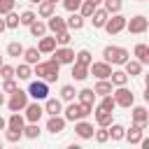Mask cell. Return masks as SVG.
I'll list each match as a JSON object with an SVG mask.
<instances>
[{
  "mask_svg": "<svg viewBox=\"0 0 149 149\" xmlns=\"http://www.w3.org/2000/svg\"><path fill=\"white\" fill-rule=\"evenodd\" d=\"M130 58V51L126 47H116V44H107L102 49V61H107L109 65H123Z\"/></svg>",
  "mask_w": 149,
  "mask_h": 149,
  "instance_id": "cell-1",
  "label": "cell"
},
{
  "mask_svg": "<svg viewBox=\"0 0 149 149\" xmlns=\"http://www.w3.org/2000/svg\"><path fill=\"white\" fill-rule=\"evenodd\" d=\"M91 112H93V107L81 105V102H77V100H70V102H68V107H65L61 114H63V119H65V121H72V123H74V121H79V119H86Z\"/></svg>",
  "mask_w": 149,
  "mask_h": 149,
  "instance_id": "cell-2",
  "label": "cell"
},
{
  "mask_svg": "<svg viewBox=\"0 0 149 149\" xmlns=\"http://www.w3.org/2000/svg\"><path fill=\"white\" fill-rule=\"evenodd\" d=\"M112 95H114L116 107H126V109H130V107L135 105V93H133L128 86H114Z\"/></svg>",
  "mask_w": 149,
  "mask_h": 149,
  "instance_id": "cell-3",
  "label": "cell"
},
{
  "mask_svg": "<svg viewBox=\"0 0 149 149\" xmlns=\"http://www.w3.org/2000/svg\"><path fill=\"white\" fill-rule=\"evenodd\" d=\"M26 93H28V98H33V100H44V98H49V81L35 79V81L28 84Z\"/></svg>",
  "mask_w": 149,
  "mask_h": 149,
  "instance_id": "cell-4",
  "label": "cell"
},
{
  "mask_svg": "<svg viewBox=\"0 0 149 149\" xmlns=\"http://www.w3.org/2000/svg\"><path fill=\"white\" fill-rule=\"evenodd\" d=\"M123 30H128L130 35H142V33L149 30V19L142 16V14H137L133 19H126V28Z\"/></svg>",
  "mask_w": 149,
  "mask_h": 149,
  "instance_id": "cell-5",
  "label": "cell"
},
{
  "mask_svg": "<svg viewBox=\"0 0 149 149\" xmlns=\"http://www.w3.org/2000/svg\"><path fill=\"white\" fill-rule=\"evenodd\" d=\"M28 93L26 91H21V88H16V91H12V95H9V100H5L7 102V107H9V112H23V107L28 105Z\"/></svg>",
  "mask_w": 149,
  "mask_h": 149,
  "instance_id": "cell-6",
  "label": "cell"
},
{
  "mask_svg": "<svg viewBox=\"0 0 149 149\" xmlns=\"http://www.w3.org/2000/svg\"><path fill=\"white\" fill-rule=\"evenodd\" d=\"M109 35H119L123 28H126V16L121 14V12H116V14H109V19L105 21V26H102Z\"/></svg>",
  "mask_w": 149,
  "mask_h": 149,
  "instance_id": "cell-7",
  "label": "cell"
},
{
  "mask_svg": "<svg viewBox=\"0 0 149 149\" xmlns=\"http://www.w3.org/2000/svg\"><path fill=\"white\" fill-rule=\"evenodd\" d=\"M23 116H26V121H30V123H40V119L44 116V107L40 105V100H28V105L23 107Z\"/></svg>",
  "mask_w": 149,
  "mask_h": 149,
  "instance_id": "cell-8",
  "label": "cell"
},
{
  "mask_svg": "<svg viewBox=\"0 0 149 149\" xmlns=\"http://www.w3.org/2000/svg\"><path fill=\"white\" fill-rule=\"evenodd\" d=\"M88 74H93L95 79H109L112 74V65L107 61H93L88 65Z\"/></svg>",
  "mask_w": 149,
  "mask_h": 149,
  "instance_id": "cell-9",
  "label": "cell"
},
{
  "mask_svg": "<svg viewBox=\"0 0 149 149\" xmlns=\"http://www.w3.org/2000/svg\"><path fill=\"white\" fill-rule=\"evenodd\" d=\"M51 56H54L61 65H72V63H74V49H70V44H68V47H56V49L51 51Z\"/></svg>",
  "mask_w": 149,
  "mask_h": 149,
  "instance_id": "cell-10",
  "label": "cell"
},
{
  "mask_svg": "<svg viewBox=\"0 0 149 149\" xmlns=\"http://www.w3.org/2000/svg\"><path fill=\"white\" fill-rule=\"evenodd\" d=\"M93 123H88L86 119H79V121H74V133H77V137L79 140H93Z\"/></svg>",
  "mask_w": 149,
  "mask_h": 149,
  "instance_id": "cell-11",
  "label": "cell"
},
{
  "mask_svg": "<svg viewBox=\"0 0 149 149\" xmlns=\"http://www.w3.org/2000/svg\"><path fill=\"white\" fill-rule=\"evenodd\" d=\"M65 119H63V114H54V116H49L47 119V130L51 133V135H61L63 130H65Z\"/></svg>",
  "mask_w": 149,
  "mask_h": 149,
  "instance_id": "cell-12",
  "label": "cell"
},
{
  "mask_svg": "<svg viewBox=\"0 0 149 149\" xmlns=\"http://www.w3.org/2000/svg\"><path fill=\"white\" fill-rule=\"evenodd\" d=\"M130 116H133V123H137V126H142V128L149 126V112H147L144 105L133 107V109H130Z\"/></svg>",
  "mask_w": 149,
  "mask_h": 149,
  "instance_id": "cell-13",
  "label": "cell"
},
{
  "mask_svg": "<svg viewBox=\"0 0 149 149\" xmlns=\"http://www.w3.org/2000/svg\"><path fill=\"white\" fill-rule=\"evenodd\" d=\"M47 30H51L54 35H58V33L68 30V26H65V19H63V16H58V14H51V16L47 19Z\"/></svg>",
  "mask_w": 149,
  "mask_h": 149,
  "instance_id": "cell-14",
  "label": "cell"
},
{
  "mask_svg": "<svg viewBox=\"0 0 149 149\" xmlns=\"http://www.w3.org/2000/svg\"><path fill=\"white\" fill-rule=\"evenodd\" d=\"M44 65H47V74H44V81H56L58 79V72H61V63L51 56L49 61H44Z\"/></svg>",
  "mask_w": 149,
  "mask_h": 149,
  "instance_id": "cell-15",
  "label": "cell"
},
{
  "mask_svg": "<svg viewBox=\"0 0 149 149\" xmlns=\"http://www.w3.org/2000/svg\"><path fill=\"white\" fill-rule=\"evenodd\" d=\"M44 114L54 116V114H61L63 112V100L61 98H44Z\"/></svg>",
  "mask_w": 149,
  "mask_h": 149,
  "instance_id": "cell-16",
  "label": "cell"
},
{
  "mask_svg": "<svg viewBox=\"0 0 149 149\" xmlns=\"http://www.w3.org/2000/svg\"><path fill=\"white\" fill-rule=\"evenodd\" d=\"M40 42H37V49H40V54H51L58 44H56V37H51V35H42V37H37Z\"/></svg>",
  "mask_w": 149,
  "mask_h": 149,
  "instance_id": "cell-17",
  "label": "cell"
},
{
  "mask_svg": "<svg viewBox=\"0 0 149 149\" xmlns=\"http://www.w3.org/2000/svg\"><path fill=\"white\" fill-rule=\"evenodd\" d=\"M144 137V128L142 126H137V123H133L130 126V130H126V135H123V140H128L130 144H140V140Z\"/></svg>",
  "mask_w": 149,
  "mask_h": 149,
  "instance_id": "cell-18",
  "label": "cell"
},
{
  "mask_svg": "<svg viewBox=\"0 0 149 149\" xmlns=\"http://www.w3.org/2000/svg\"><path fill=\"white\" fill-rule=\"evenodd\" d=\"M107 19H109V12H107L105 7H95V12L91 14V23H93V28H102Z\"/></svg>",
  "mask_w": 149,
  "mask_h": 149,
  "instance_id": "cell-19",
  "label": "cell"
},
{
  "mask_svg": "<svg viewBox=\"0 0 149 149\" xmlns=\"http://www.w3.org/2000/svg\"><path fill=\"white\" fill-rule=\"evenodd\" d=\"M84 16L79 14V12H70V16L65 19V26H68V30H81L84 28Z\"/></svg>",
  "mask_w": 149,
  "mask_h": 149,
  "instance_id": "cell-20",
  "label": "cell"
},
{
  "mask_svg": "<svg viewBox=\"0 0 149 149\" xmlns=\"http://www.w3.org/2000/svg\"><path fill=\"white\" fill-rule=\"evenodd\" d=\"M77 102H81V105H88V107H93L95 105V93H93V88H81V91H77Z\"/></svg>",
  "mask_w": 149,
  "mask_h": 149,
  "instance_id": "cell-21",
  "label": "cell"
},
{
  "mask_svg": "<svg viewBox=\"0 0 149 149\" xmlns=\"http://www.w3.org/2000/svg\"><path fill=\"white\" fill-rule=\"evenodd\" d=\"M133 56H135V61H140L142 65H147V63H149V44H144V42L135 44V49H133Z\"/></svg>",
  "mask_w": 149,
  "mask_h": 149,
  "instance_id": "cell-22",
  "label": "cell"
},
{
  "mask_svg": "<svg viewBox=\"0 0 149 149\" xmlns=\"http://www.w3.org/2000/svg\"><path fill=\"white\" fill-rule=\"evenodd\" d=\"M23 63H28V65H35V63H40V49L37 47H23Z\"/></svg>",
  "mask_w": 149,
  "mask_h": 149,
  "instance_id": "cell-23",
  "label": "cell"
},
{
  "mask_svg": "<svg viewBox=\"0 0 149 149\" xmlns=\"http://www.w3.org/2000/svg\"><path fill=\"white\" fill-rule=\"evenodd\" d=\"M91 114L95 116V123H98V126H105V128L114 121V119H112L114 112H107V109H100V107H95V112H91Z\"/></svg>",
  "mask_w": 149,
  "mask_h": 149,
  "instance_id": "cell-24",
  "label": "cell"
},
{
  "mask_svg": "<svg viewBox=\"0 0 149 149\" xmlns=\"http://www.w3.org/2000/svg\"><path fill=\"white\" fill-rule=\"evenodd\" d=\"M51 14H56V5H54V2H49V0L37 2V16H40V19H49Z\"/></svg>",
  "mask_w": 149,
  "mask_h": 149,
  "instance_id": "cell-25",
  "label": "cell"
},
{
  "mask_svg": "<svg viewBox=\"0 0 149 149\" xmlns=\"http://www.w3.org/2000/svg\"><path fill=\"white\" fill-rule=\"evenodd\" d=\"M123 68H126L123 72H126L128 77H137V74H142V68H144V65H142L140 61H135V58H128V61L123 63Z\"/></svg>",
  "mask_w": 149,
  "mask_h": 149,
  "instance_id": "cell-26",
  "label": "cell"
},
{
  "mask_svg": "<svg viewBox=\"0 0 149 149\" xmlns=\"http://www.w3.org/2000/svg\"><path fill=\"white\" fill-rule=\"evenodd\" d=\"M112 91H114V86H112V81H109V79H98V81H95V86H93V93H95V95H100V98H102V95H109Z\"/></svg>",
  "mask_w": 149,
  "mask_h": 149,
  "instance_id": "cell-27",
  "label": "cell"
},
{
  "mask_svg": "<svg viewBox=\"0 0 149 149\" xmlns=\"http://www.w3.org/2000/svg\"><path fill=\"white\" fill-rule=\"evenodd\" d=\"M14 77H19V79H23V81H30V77H33V65L19 63V65L14 68Z\"/></svg>",
  "mask_w": 149,
  "mask_h": 149,
  "instance_id": "cell-28",
  "label": "cell"
},
{
  "mask_svg": "<svg viewBox=\"0 0 149 149\" xmlns=\"http://www.w3.org/2000/svg\"><path fill=\"white\" fill-rule=\"evenodd\" d=\"M23 126H26V116H23V114H19V112H12V114H9V119H7V128L23 130Z\"/></svg>",
  "mask_w": 149,
  "mask_h": 149,
  "instance_id": "cell-29",
  "label": "cell"
},
{
  "mask_svg": "<svg viewBox=\"0 0 149 149\" xmlns=\"http://www.w3.org/2000/svg\"><path fill=\"white\" fill-rule=\"evenodd\" d=\"M107 133H109V140H114V142H121L123 140V135H126V128L121 126V123H109L107 126Z\"/></svg>",
  "mask_w": 149,
  "mask_h": 149,
  "instance_id": "cell-30",
  "label": "cell"
},
{
  "mask_svg": "<svg viewBox=\"0 0 149 149\" xmlns=\"http://www.w3.org/2000/svg\"><path fill=\"white\" fill-rule=\"evenodd\" d=\"M28 30H30V35H33V37H42V35H47V21L35 19V21L28 26Z\"/></svg>",
  "mask_w": 149,
  "mask_h": 149,
  "instance_id": "cell-31",
  "label": "cell"
},
{
  "mask_svg": "<svg viewBox=\"0 0 149 149\" xmlns=\"http://www.w3.org/2000/svg\"><path fill=\"white\" fill-rule=\"evenodd\" d=\"M128 74L123 72V70H112V74H109V81H112V86H126L128 84Z\"/></svg>",
  "mask_w": 149,
  "mask_h": 149,
  "instance_id": "cell-32",
  "label": "cell"
},
{
  "mask_svg": "<svg viewBox=\"0 0 149 149\" xmlns=\"http://www.w3.org/2000/svg\"><path fill=\"white\" fill-rule=\"evenodd\" d=\"M88 77V68L81 65V63H72V79L74 81H84Z\"/></svg>",
  "mask_w": 149,
  "mask_h": 149,
  "instance_id": "cell-33",
  "label": "cell"
},
{
  "mask_svg": "<svg viewBox=\"0 0 149 149\" xmlns=\"http://www.w3.org/2000/svg\"><path fill=\"white\" fill-rule=\"evenodd\" d=\"M42 135V130H40V123H26L23 126V137H28V140H37Z\"/></svg>",
  "mask_w": 149,
  "mask_h": 149,
  "instance_id": "cell-34",
  "label": "cell"
},
{
  "mask_svg": "<svg viewBox=\"0 0 149 149\" xmlns=\"http://www.w3.org/2000/svg\"><path fill=\"white\" fill-rule=\"evenodd\" d=\"M74 63H81V65H86V68H88V65L93 63L91 51H88V49H79V51L74 54Z\"/></svg>",
  "mask_w": 149,
  "mask_h": 149,
  "instance_id": "cell-35",
  "label": "cell"
},
{
  "mask_svg": "<svg viewBox=\"0 0 149 149\" xmlns=\"http://www.w3.org/2000/svg\"><path fill=\"white\" fill-rule=\"evenodd\" d=\"M74 95H77V91H74L72 84H63V86H61V100L70 102V100H74Z\"/></svg>",
  "mask_w": 149,
  "mask_h": 149,
  "instance_id": "cell-36",
  "label": "cell"
},
{
  "mask_svg": "<svg viewBox=\"0 0 149 149\" xmlns=\"http://www.w3.org/2000/svg\"><path fill=\"white\" fill-rule=\"evenodd\" d=\"M35 19H37V14H35L33 9H26V12H21V14H19V23H21V26H26V28H28Z\"/></svg>",
  "mask_w": 149,
  "mask_h": 149,
  "instance_id": "cell-37",
  "label": "cell"
},
{
  "mask_svg": "<svg viewBox=\"0 0 149 149\" xmlns=\"http://www.w3.org/2000/svg\"><path fill=\"white\" fill-rule=\"evenodd\" d=\"M5 26H7L9 30H14V28H19V26H21V23H19V14H16L14 9L5 14Z\"/></svg>",
  "mask_w": 149,
  "mask_h": 149,
  "instance_id": "cell-38",
  "label": "cell"
},
{
  "mask_svg": "<svg viewBox=\"0 0 149 149\" xmlns=\"http://www.w3.org/2000/svg\"><path fill=\"white\" fill-rule=\"evenodd\" d=\"M102 7H105L109 14H116V12H121L123 0H102Z\"/></svg>",
  "mask_w": 149,
  "mask_h": 149,
  "instance_id": "cell-39",
  "label": "cell"
},
{
  "mask_svg": "<svg viewBox=\"0 0 149 149\" xmlns=\"http://www.w3.org/2000/svg\"><path fill=\"white\" fill-rule=\"evenodd\" d=\"M77 12H79L84 19H91V14L95 12V5H91L88 0H81V5H79V9H77Z\"/></svg>",
  "mask_w": 149,
  "mask_h": 149,
  "instance_id": "cell-40",
  "label": "cell"
},
{
  "mask_svg": "<svg viewBox=\"0 0 149 149\" xmlns=\"http://www.w3.org/2000/svg\"><path fill=\"white\" fill-rule=\"evenodd\" d=\"M56 37V44L58 47H68L70 42H72V30H63V33H58V35H54Z\"/></svg>",
  "mask_w": 149,
  "mask_h": 149,
  "instance_id": "cell-41",
  "label": "cell"
},
{
  "mask_svg": "<svg viewBox=\"0 0 149 149\" xmlns=\"http://www.w3.org/2000/svg\"><path fill=\"white\" fill-rule=\"evenodd\" d=\"M21 54H23V44H21V42H9V44H7V56L19 58Z\"/></svg>",
  "mask_w": 149,
  "mask_h": 149,
  "instance_id": "cell-42",
  "label": "cell"
},
{
  "mask_svg": "<svg viewBox=\"0 0 149 149\" xmlns=\"http://www.w3.org/2000/svg\"><path fill=\"white\" fill-rule=\"evenodd\" d=\"M93 140H95L98 144H105V142L109 140V133H107V128H105V126H98V130H93Z\"/></svg>",
  "mask_w": 149,
  "mask_h": 149,
  "instance_id": "cell-43",
  "label": "cell"
},
{
  "mask_svg": "<svg viewBox=\"0 0 149 149\" xmlns=\"http://www.w3.org/2000/svg\"><path fill=\"white\" fill-rule=\"evenodd\" d=\"M98 107H100V109H107V112H114V107H116L114 95H112V93H109V95H102V100H100Z\"/></svg>",
  "mask_w": 149,
  "mask_h": 149,
  "instance_id": "cell-44",
  "label": "cell"
},
{
  "mask_svg": "<svg viewBox=\"0 0 149 149\" xmlns=\"http://www.w3.org/2000/svg\"><path fill=\"white\" fill-rule=\"evenodd\" d=\"M23 137V130H14V128H5V140L7 142H19Z\"/></svg>",
  "mask_w": 149,
  "mask_h": 149,
  "instance_id": "cell-45",
  "label": "cell"
},
{
  "mask_svg": "<svg viewBox=\"0 0 149 149\" xmlns=\"http://www.w3.org/2000/svg\"><path fill=\"white\" fill-rule=\"evenodd\" d=\"M12 77H14V65L2 63L0 65V79H12Z\"/></svg>",
  "mask_w": 149,
  "mask_h": 149,
  "instance_id": "cell-46",
  "label": "cell"
},
{
  "mask_svg": "<svg viewBox=\"0 0 149 149\" xmlns=\"http://www.w3.org/2000/svg\"><path fill=\"white\" fill-rule=\"evenodd\" d=\"M33 74H37V79H44V74H47V65H44V61H40V63L33 65Z\"/></svg>",
  "mask_w": 149,
  "mask_h": 149,
  "instance_id": "cell-47",
  "label": "cell"
},
{
  "mask_svg": "<svg viewBox=\"0 0 149 149\" xmlns=\"http://www.w3.org/2000/svg\"><path fill=\"white\" fill-rule=\"evenodd\" d=\"M19 88V84H16V79L12 77V79H2V91L5 93H12V91H16Z\"/></svg>",
  "mask_w": 149,
  "mask_h": 149,
  "instance_id": "cell-48",
  "label": "cell"
},
{
  "mask_svg": "<svg viewBox=\"0 0 149 149\" xmlns=\"http://www.w3.org/2000/svg\"><path fill=\"white\" fill-rule=\"evenodd\" d=\"M16 5V0H0V16H5L7 12H12Z\"/></svg>",
  "mask_w": 149,
  "mask_h": 149,
  "instance_id": "cell-49",
  "label": "cell"
},
{
  "mask_svg": "<svg viewBox=\"0 0 149 149\" xmlns=\"http://www.w3.org/2000/svg\"><path fill=\"white\" fill-rule=\"evenodd\" d=\"M79 5H81V0H63V7H65L68 12H77Z\"/></svg>",
  "mask_w": 149,
  "mask_h": 149,
  "instance_id": "cell-50",
  "label": "cell"
},
{
  "mask_svg": "<svg viewBox=\"0 0 149 149\" xmlns=\"http://www.w3.org/2000/svg\"><path fill=\"white\" fill-rule=\"evenodd\" d=\"M5 30H7V26H5V19H0V35H2Z\"/></svg>",
  "mask_w": 149,
  "mask_h": 149,
  "instance_id": "cell-51",
  "label": "cell"
},
{
  "mask_svg": "<svg viewBox=\"0 0 149 149\" xmlns=\"http://www.w3.org/2000/svg\"><path fill=\"white\" fill-rule=\"evenodd\" d=\"M5 128H7V119H2V116H0V130H5Z\"/></svg>",
  "mask_w": 149,
  "mask_h": 149,
  "instance_id": "cell-52",
  "label": "cell"
},
{
  "mask_svg": "<svg viewBox=\"0 0 149 149\" xmlns=\"http://www.w3.org/2000/svg\"><path fill=\"white\" fill-rule=\"evenodd\" d=\"M5 105V91H0V107Z\"/></svg>",
  "mask_w": 149,
  "mask_h": 149,
  "instance_id": "cell-53",
  "label": "cell"
},
{
  "mask_svg": "<svg viewBox=\"0 0 149 149\" xmlns=\"http://www.w3.org/2000/svg\"><path fill=\"white\" fill-rule=\"evenodd\" d=\"M88 2H91V5H95V7H100V5H102V0H88Z\"/></svg>",
  "mask_w": 149,
  "mask_h": 149,
  "instance_id": "cell-54",
  "label": "cell"
},
{
  "mask_svg": "<svg viewBox=\"0 0 149 149\" xmlns=\"http://www.w3.org/2000/svg\"><path fill=\"white\" fill-rule=\"evenodd\" d=\"M28 2H33V5H37V2H42V0H28Z\"/></svg>",
  "mask_w": 149,
  "mask_h": 149,
  "instance_id": "cell-55",
  "label": "cell"
},
{
  "mask_svg": "<svg viewBox=\"0 0 149 149\" xmlns=\"http://www.w3.org/2000/svg\"><path fill=\"white\" fill-rule=\"evenodd\" d=\"M49 2H54V5H56V2H58V0H49Z\"/></svg>",
  "mask_w": 149,
  "mask_h": 149,
  "instance_id": "cell-56",
  "label": "cell"
},
{
  "mask_svg": "<svg viewBox=\"0 0 149 149\" xmlns=\"http://www.w3.org/2000/svg\"><path fill=\"white\" fill-rule=\"evenodd\" d=\"M0 65H2V56H0Z\"/></svg>",
  "mask_w": 149,
  "mask_h": 149,
  "instance_id": "cell-57",
  "label": "cell"
},
{
  "mask_svg": "<svg viewBox=\"0 0 149 149\" xmlns=\"http://www.w3.org/2000/svg\"><path fill=\"white\" fill-rule=\"evenodd\" d=\"M137 2H147V0H137Z\"/></svg>",
  "mask_w": 149,
  "mask_h": 149,
  "instance_id": "cell-58",
  "label": "cell"
},
{
  "mask_svg": "<svg viewBox=\"0 0 149 149\" xmlns=\"http://www.w3.org/2000/svg\"><path fill=\"white\" fill-rule=\"evenodd\" d=\"M0 147H2V142H0Z\"/></svg>",
  "mask_w": 149,
  "mask_h": 149,
  "instance_id": "cell-59",
  "label": "cell"
}]
</instances>
